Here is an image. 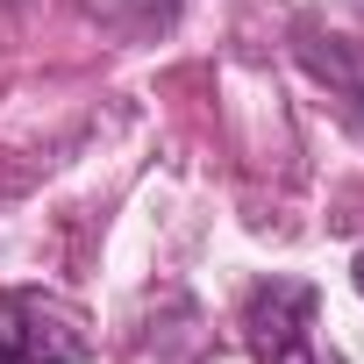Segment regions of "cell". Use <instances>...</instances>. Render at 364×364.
I'll return each instance as SVG.
<instances>
[{
	"label": "cell",
	"mask_w": 364,
	"mask_h": 364,
	"mask_svg": "<svg viewBox=\"0 0 364 364\" xmlns=\"http://www.w3.org/2000/svg\"><path fill=\"white\" fill-rule=\"evenodd\" d=\"M314 307L321 293L307 279H264L243 293V343L257 364H321L314 350Z\"/></svg>",
	"instance_id": "6da1fadb"
},
{
	"label": "cell",
	"mask_w": 364,
	"mask_h": 364,
	"mask_svg": "<svg viewBox=\"0 0 364 364\" xmlns=\"http://www.w3.org/2000/svg\"><path fill=\"white\" fill-rule=\"evenodd\" d=\"M86 321L50 293H0V364H79Z\"/></svg>",
	"instance_id": "7a4b0ae2"
},
{
	"label": "cell",
	"mask_w": 364,
	"mask_h": 364,
	"mask_svg": "<svg viewBox=\"0 0 364 364\" xmlns=\"http://www.w3.org/2000/svg\"><path fill=\"white\" fill-rule=\"evenodd\" d=\"M293 58H300V65L328 86L336 114L364 136V43H350V36H328V29L300 22V29H293Z\"/></svg>",
	"instance_id": "3957f363"
},
{
	"label": "cell",
	"mask_w": 364,
	"mask_h": 364,
	"mask_svg": "<svg viewBox=\"0 0 364 364\" xmlns=\"http://www.w3.org/2000/svg\"><path fill=\"white\" fill-rule=\"evenodd\" d=\"M350 286H357V293H364V257H357V264H350Z\"/></svg>",
	"instance_id": "277c9868"
},
{
	"label": "cell",
	"mask_w": 364,
	"mask_h": 364,
	"mask_svg": "<svg viewBox=\"0 0 364 364\" xmlns=\"http://www.w3.org/2000/svg\"><path fill=\"white\" fill-rule=\"evenodd\" d=\"M357 8H364V0H357Z\"/></svg>",
	"instance_id": "5b68a950"
}]
</instances>
